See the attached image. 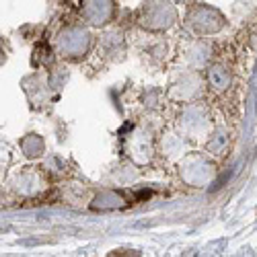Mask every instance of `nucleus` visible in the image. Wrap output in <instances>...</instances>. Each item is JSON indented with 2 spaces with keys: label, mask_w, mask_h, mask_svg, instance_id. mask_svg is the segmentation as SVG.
I'll return each instance as SVG.
<instances>
[{
  "label": "nucleus",
  "mask_w": 257,
  "mask_h": 257,
  "mask_svg": "<svg viewBox=\"0 0 257 257\" xmlns=\"http://www.w3.org/2000/svg\"><path fill=\"white\" fill-rule=\"evenodd\" d=\"M200 76L196 72H181L173 82H171L169 95L177 101H191L200 93Z\"/></svg>",
  "instance_id": "obj_8"
},
{
  "label": "nucleus",
  "mask_w": 257,
  "mask_h": 257,
  "mask_svg": "<svg viewBox=\"0 0 257 257\" xmlns=\"http://www.w3.org/2000/svg\"><path fill=\"white\" fill-rule=\"evenodd\" d=\"M125 151L134 163L144 165L153 159V138L151 132H146L144 127H136L130 134V138L125 140Z\"/></svg>",
  "instance_id": "obj_6"
},
{
  "label": "nucleus",
  "mask_w": 257,
  "mask_h": 257,
  "mask_svg": "<svg viewBox=\"0 0 257 257\" xmlns=\"http://www.w3.org/2000/svg\"><path fill=\"white\" fill-rule=\"evenodd\" d=\"M226 146H228V136H226V132H222V130L212 132V136H210V140H208V144H206L208 153H212L214 157H222L224 151H226Z\"/></svg>",
  "instance_id": "obj_15"
},
{
  "label": "nucleus",
  "mask_w": 257,
  "mask_h": 257,
  "mask_svg": "<svg viewBox=\"0 0 257 257\" xmlns=\"http://www.w3.org/2000/svg\"><path fill=\"white\" fill-rule=\"evenodd\" d=\"M177 130L183 138L196 140L198 136H206L210 130V117L202 105H187L177 117Z\"/></svg>",
  "instance_id": "obj_4"
},
{
  "label": "nucleus",
  "mask_w": 257,
  "mask_h": 257,
  "mask_svg": "<svg viewBox=\"0 0 257 257\" xmlns=\"http://www.w3.org/2000/svg\"><path fill=\"white\" fill-rule=\"evenodd\" d=\"M15 189L21 196H35L41 189V177L37 171L25 169L23 173H19V177L15 179Z\"/></svg>",
  "instance_id": "obj_10"
},
{
  "label": "nucleus",
  "mask_w": 257,
  "mask_h": 257,
  "mask_svg": "<svg viewBox=\"0 0 257 257\" xmlns=\"http://www.w3.org/2000/svg\"><path fill=\"white\" fill-rule=\"evenodd\" d=\"M179 173L189 185H206L214 177V165L208 157L191 153L179 163Z\"/></svg>",
  "instance_id": "obj_5"
},
{
  "label": "nucleus",
  "mask_w": 257,
  "mask_h": 257,
  "mask_svg": "<svg viewBox=\"0 0 257 257\" xmlns=\"http://www.w3.org/2000/svg\"><path fill=\"white\" fill-rule=\"evenodd\" d=\"M101 50H103V56L109 58V60H115V58H121L125 54V41H123V35L119 31H109L101 37Z\"/></svg>",
  "instance_id": "obj_9"
},
{
  "label": "nucleus",
  "mask_w": 257,
  "mask_h": 257,
  "mask_svg": "<svg viewBox=\"0 0 257 257\" xmlns=\"http://www.w3.org/2000/svg\"><path fill=\"white\" fill-rule=\"evenodd\" d=\"M115 15L113 0H84L82 3V19L93 27L107 25Z\"/></svg>",
  "instance_id": "obj_7"
},
{
  "label": "nucleus",
  "mask_w": 257,
  "mask_h": 257,
  "mask_svg": "<svg viewBox=\"0 0 257 257\" xmlns=\"http://www.w3.org/2000/svg\"><path fill=\"white\" fill-rule=\"evenodd\" d=\"M208 84H210L212 91L224 93L232 84V74L224 66H220V64H214V66H210V70H208Z\"/></svg>",
  "instance_id": "obj_11"
},
{
  "label": "nucleus",
  "mask_w": 257,
  "mask_h": 257,
  "mask_svg": "<svg viewBox=\"0 0 257 257\" xmlns=\"http://www.w3.org/2000/svg\"><path fill=\"white\" fill-rule=\"evenodd\" d=\"M125 202L121 198V194L117 191H105V194L97 196L93 200V208H101V210H111V208H121Z\"/></svg>",
  "instance_id": "obj_14"
},
{
  "label": "nucleus",
  "mask_w": 257,
  "mask_h": 257,
  "mask_svg": "<svg viewBox=\"0 0 257 257\" xmlns=\"http://www.w3.org/2000/svg\"><path fill=\"white\" fill-rule=\"evenodd\" d=\"M185 25L196 35H214L224 27V17L214 7L196 5L189 9V13L185 17Z\"/></svg>",
  "instance_id": "obj_3"
},
{
  "label": "nucleus",
  "mask_w": 257,
  "mask_h": 257,
  "mask_svg": "<svg viewBox=\"0 0 257 257\" xmlns=\"http://www.w3.org/2000/svg\"><path fill=\"white\" fill-rule=\"evenodd\" d=\"M187 62H189L194 68H202L204 64L208 62V52H206V46L196 44L194 48H191V50L187 52Z\"/></svg>",
  "instance_id": "obj_16"
},
{
  "label": "nucleus",
  "mask_w": 257,
  "mask_h": 257,
  "mask_svg": "<svg viewBox=\"0 0 257 257\" xmlns=\"http://www.w3.org/2000/svg\"><path fill=\"white\" fill-rule=\"evenodd\" d=\"M91 44H93V35L89 33V29H84L80 25L62 29L58 35V52L68 60H78L82 56H87V52L91 50Z\"/></svg>",
  "instance_id": "obj_2"
},
{
  "label": "nucleus",
  "mask_w": 257,
  "mask_h": 257,
  "mask_svg": "<svg viewBox=\"0 0 257 257\" xmlns=\"http://www.w3.org/2000/svg\"><path fill=\"white\" fill-rule=\"evenodd\" d=\"M29 80L33 82V87H31V89H35V93H33V91L27 93V95H29V101H31L35 107H44V103H46L48 97H50V89L46 87L44 80H41L39 76H31Z\"/></svg>",
  "instance_id": "obj_13"
},
{
  "label": "nucleus",
  "mask_w": 257,
  "mask_h": 257,
  "mask_svg": "<svg viewBox=\"0 0 257 257\" xmlns=\"http://www.w3.org/2000/svg\"><path fill=\"white\" fill-rule=\"evenodd\" d=\"M163 148H165V155L169 157H179L183 153V140L179 136H165L163 140Z\"/></svg>",
  "instance_id": "obj_17"
},
{
  "label": "nucleus",
  "mask_w": 257,
  "mask_h": 257,
  "mask_svg": "<svg viewBox=\"0 0 257 257\" xmlns=\"http://www.w3.org/2000/svg\"><path fill=\"white\" fill-rule=\"evenodd\" d=\"M177 11L169 0H148L138 13V23L148 31H167L175 25Z\"/></svg>",
  "instance_id": "obj_1"
},
{
  "label": "nucleus",
  "mask_w": 257,
  "mask_h": 257,
  "mask_svg": "<svg viewBox=\"0 0 257 257\" xmlns=\"http://www.w3.org/2000/svg\"><path fill=\"white\" fill-rule=\"evenodd\" d=\"M44 148H46L44 140H41L37 134H29L21 140V151H23L25 157H29V159H39L44 155Z\"/></svg>",
  "instance_id": "obj_12"
}]
</instances>
